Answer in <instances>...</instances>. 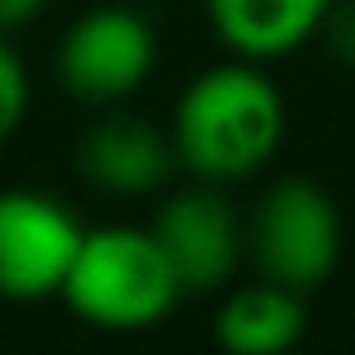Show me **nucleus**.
I'll list each match as a JSON object with an SVG mask.
<instances>
[{
	"mask_svg": "<svg viewBox=\"0 0 355 355\" xmlns=\"http://www.w3.org/2000/svg\"><path fill=\"white\" fill-rule=\"evenodd\" d=\"M284 139V99L252 63L211 68L180 95L171 121L175 157L207 184L261 171Z\"/></svg>",
	"mask_w": 355,
	"mask_h": 355,
	"instance_id": "obj_1",
	"label": "nucleus"
},
{
	"mask_svg": "<svg viewBox=\"0 0 355 355\" xmlns=\"http://www.w3.org/2000/svg\"><path fill=\"white\" fill-rule=\"evenodd\" d=\"M180 279L166 261L153 230H86L81 252L68 270L63 302L77 320L108 333H139L153 329L180 302Z\"/></svg>",
	"mask_w": 355,
	"mask_h": 355,
	"instance_id": "obj_2",
	"label": "nucleus"
},
{
	"mask_svg": "<svg viewBox=\"0 0 355 355\" xmlns=\"http://www.w3.org/2000/svg\"><path fill=\"white\" fill-rule=\"evenodd\" d=\"M252 252L266 279L311 293L338 270L342 220L315 180H279L252 220Z\"/></svg>",
	"mask_w": 355,
	"mask_h": 355,
	"instance_id": "obj_3",
	"label": "nucleus"
},
{
	"mask_svg": "<svg viewBox=\"0 0 355 355\" xmlns=\"http://www.w3.org/2000/svg\"><path fill=\"white\" fill-rule=\"evenodd\" d=\"M81 220L59 198L36 189L0 193V297L41 302L59 297L81 252Z\"/></svg>",
	"mask_w": 355,
	"mask_h": 355,
	"instance_id": "obj_4",
	"label": "nucleus"
},
{
	"mask_svg": "<svg viewBox=\"0 0 355 355\" xmlns=\"http://www.w3.org/2000/svg\"><path fill=\"white\" fill-rule=\"evenodd\" d=\"M157 59L153 27L126 5H99L59 41V81L81 99H126L148 81Z\"/></svg>",
	"mask_w": 355,
	"mask_h": 355,
	"instance_id": "obj_5",
	"label": "nucleus"
},
{
	"mask_svg": "<svg viewBox=\"0 0 355 355\" xmlns=\"http://www.w3.org/2000/svg\"><path fill=\"white\" fill-rule=\"evenodd\" d=\"M184 293H211L239 261V220L230 202L211 189H189L162 207L153 225Z\"/></svg>",
	"mask_w": 355,
	"mask_h": 355,
	"instance_id": "obj_6",
	"label": "nucleus"
},
{
	"mask_svg": "<svg viewBox=\"0 0 355 355\" xmlns=\"http://www.w3.org/2000/svg\"><path fill=\"white\" fill-rule=\"evenodd\" d=\"M216 36L243 59H279L333 18V0H207Z\"/></svg>",
	"mask_w": 355,
	"mask_h": 355,
	"instance_id": "obj_7",
	"label": "nucleus"
},
{
	"mask_svg": "<svg viewBox=\"0 0 355 355\" xmlns=\"http://www.w3.org/2000/svg\"><path fill=\"white\" fill-rule=\"evenodd\" d=\"M171 162H175V144L162 130L135 117L99 121L81 144V171L90 175V184H99L108 193H126V198L157 189L171 175Z\"/></svg>",
	"mask_w": 355,
	"mask_h": 355,
	"instance_id": "obj_8",
	"label": "nucleus"
},
{
	"mask_svg": "<svg viewBox=\"0 0 355 355\" xmlns=\"http://www.w3.org/2000/svg\"><path fill=\"white\" fill-rule=\"evenodd\" d=\"M306 333L302 293L288 284H252L239 288L216 320V338L234 355H279Z\"/></svg>",
	"mask_w": 355,
	"mask_h": 355,
	"instance_id": "obj_9",
	"label": "nucleus"
},
{
	"mask_svg": "<svg viewBox=\"0 0 355 355\" xmlns=\"http://www.w3.org/2000/svg\"><path fill=\"white\" fill-rule=\"evenodd\" d=\"M23 113H27V68L0 36V144L18 130Z\"/></svg>",
	"mask_w": 355,
	"mask_h": 355,
	"instance_id": "obj_10",
	"label": "nucleus"
},
{
	"mask_svg": "<svg viewBox=\"0 0 355 355\" xmlns=\"http://www.w3.org/2000/svg\"><path fill=\"white\" fill-rule=\"evenodd\" d=\"M329 32H333V45H338V54L355 68V0H351V5H342L338 14H333V27H329Z\"/></svg>",
	"mask_w": 355,
	"mask_h": 355,
	"instance_id": "obj_11",
	"label": "nucleus"
},
{
	"mask_svg": "<svg viewBox=\"0 0 355 355\" xmlns=\"http://www.w3.org/2000/svg\"><path fill=\"white\" fill-rule=\"evenodd\" d=\"M41 9H45V0H0V32L32 23V18L41 14Z\"/></svg>",
	"mask_w": 355,
	"mask_h": 355,
	"instance_id": "obj_12",
	"label": "nucleus"
}]
</instances>
